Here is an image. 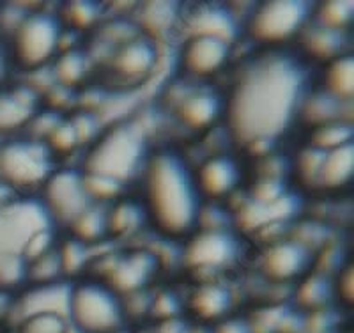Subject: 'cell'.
I'll list each match as a JSON object with an SVG mask.
<instances>
[{"label": "cell", "instance_id": "cell-1", "mask_svg": "<svg viewBox=\"0 0 354 333\" xmlns=\"http://www.w3.org/2000/svg\"><path fill=\"white\" fill-rule=\"evenodd\" d=\"M314 71L290 50H252L221 80L223 132L245 160L296 137L298 110Z\"/></svg>", "mask_w": 354, "mask_h": 333}, {"label": "cell", "instance_id": "cell-2", "mask_svg": "<svg viewBox=\"0 0 354 333\" xmlns=\"http://www.w3.org/2000/svg\"><path fill=\"white\" fill-rule=\"evenodd\" d=\"M133 193L154 237L183 243L198 229L204 201L195 185L194 163L177 144L154 145Z\"/></svg>", "mask_w": 354, "mask_h": 333}, {"label": "cell", "instance_id": "cell-3", "mask_svg": "<svg viewBox=\"0 0 354 333\" xmlns=\"http://www.w3.org/2000/svg\"><path fill=\"white\" fill-rule=\"evenodd\" d=\"M154 145V132L140 117H124L105 125L96 141L84 149L77 165L82 172L109 177L133 190Z\"/></svg>", "mask_w": 354, "mask_h": 333}, {"label": "cell", "instance_id": "cell-4", "mask_svg": "<svg viewBox=\"0 0 354 333\" xmlns=\"http://www.w3.org/2000/svg\"><path fill=\"white\" fill-rule=\"evenodd\" d=\"M246 243L234 227L197 229L179 245V269L188 280L229 278L248 257Z\"/></svg>", "mask_w": 354, "mask_h": 333}, {"label": "cell", "instance_id": "cell-5", "mask_svg": "<svg viewBox=\"0 0 354 333\" xmlns=\"http://www.w3.org/2000/svg\"><path fill=\"white\" fill-rule=\"evenodd\" d=\"M310 0L254 2L241 24V41L252 50H290L312 20Z\"/></svg>", "mask_w": 354, "mask_h": 333}, {"label": "cell", "instance_id": "cell-6", "mask_svg": "<svg viewBox=\"0 0 354 333\" xmlns=\"http://www.w3.org/2000/svg\"><path fill=\"white\" fill-rule=\"evenodd\" d=\"M66 317L73 333H126L133 326L122 296L93 275L71 282Z\"/></svg>", "mask_w": 354, "mask_h": 333}, {"label": "cell", "instance_id": "cell-7", "mask_svg": "<svg viewBox=\"0 0 354 333\" xmlns=\"http://www.w3.org/2000/svg\"><path fill=\"white\" fill-rule=\"evenodd\" d=\"M161 112L192 138H202L223 125V93L220 85L194 84L176 77L163 91Z\"/></svg>", "mask_w": 354, "mask_h": 333}, {"label": "cell", "instance_id": "cell-8", "mask_svg": "<svg viewBox=\"0 0 354 333\" xmlns=\"http://www.w3.org/2000/svg\"><path fill=\"white\" fill-rule=\"evenodd\" d=\"M55 8L50 9L46 4H41L28 11L15 33L2 43L15 71L30 75L50 68L59 55L62 24Z\"/></svg>", "mask_w": 354, "mask_h": 333}, {"label": "cell", "instance_id": "cell-9", "mask_svg": "<svg viewBox=\"0 0 354 333\" xmlns=\"http://www.w3.org/2000/svg\"><path fill=\"white\" fill-rule=\"evenodd\" d=\"M163 44L137 34L110 52L97 68L96 84L109 93H131L149 84L163 57Z\"/></svg>", "mask_w": 354, "mask_h": 333}, {"label": "cell", "instance_id": "cell-10", "mask_svg": "<svg viewBox=\"0 0 354 333\" xmlns=\"http://www.w3.org/2000/svg\"><path fill=\"white\" fill-rule=\"evenodd\" d=\"M59 167L48 147L25 135L0 144V183L20 197H37Z\"/></svg>", "mask_w": 354, "mask_h": 333}, {"label": "cell", "instance_id": "cell-11", "mask_svg": "<svg viewBox=\"0 0 354 333\" xmlns=\"http://www.w3.org/2000/svg\"><path fill=\"white\" fill-rule=\"evenodd\" d=\"M238 44L207 36H185L179 39L176 77L194 84L220 85L236 60Z\"/></svg>", "mask_w": 354, "mask_h": 333}, {"label": "cell", "instance_id": "cell-12", "mask_svg": "<svg viewBox=\"0 0 354 333\" xmlns=\"http://www.w3.org/2000/svg\"><path fill=\"white\" fill-rule=\"evenodd\" d=\"M257 275L271 285L292 287L314 269L315 252L290 233L261 243L255 252Z\"/></svg>", "mask_w": 354, "mask_h": 333}, {"label": "cell", "instance_id": "cell-13", "mask_svg": "<svg viewBox=\"0 0 354 333\" xmlns=\"http://www.w3.org/2000/svg\"><path fill=\"white\" fill-rule=\"evenodd\" d=\"M194 163V177L202 201L209 204H227L234 195L246 188L248 169L236 149L204 154Z\"/></svg>", "mask_w": 354, "mask_h": 333}, {"label": "cell", "instance_id": "cell-14", "mask_svg": "<svg viewBox=\"0 0 354 333\" xmlns=\"http://www.w3.org/2000/svg\"><path fill=\"white\" fill-rule=\"evenodd\" d=\"M37 199L44 206L57 229H66V225L93 204L85 190L84 172L77 163H62L46 179Z\"/></svg>", "mask_w": 354, "mask_h": 333}, {"label": "cell", "instance_id": "cell-15", "mask_svg": "<svg viewBox=\"0 0 354 333\" xmlns=\"http://www.w3.org/2000/svg\"><path fill=\"white\" fill-rule=\"evenodd\" d=\"M46 229L57 227L37 197H17L0 206V255H24L27 241Z\"/></svg>", "mask_w": 354, "mask_h": 333}, {"label": "cell", "instance_id": "cell-16", "mask_svg": "<svg viewBox=\"0 0 354 333\" xmlns=\"http://www.w3.org/2000/svg\"><path fill=\"white\" fill-rule=\"evenodd\" d=\"M236 289L229 278L188 280L185 289V317L189 323L209 328L238 310Z\"/></svg>", "mask_w": 354, "mask_h": 333}, {"label": "cell", "instance_id": "cell-17", "mask_svg": "<svg viewBox=\"0 0 354 333\" xmlns=\"http://www.w3.org/2000/svg\"><path fill=\"white\" fill-rule=\"evenodd\" d=\"M207 36L227 41L230 44L241 43V20L229 4H202L183 6L181 36Z\"/></svg>", "mask_w": 354, "mask_h": 333}, {"label": "cell", "instance_id": "cell-18", "mask_svg": "<svg viewBox=\"0 0 354 333\" xmlns=\"http://www.w3.org/2000/svg\"><path fill=\"white\" fill-rule=\"evenodd\" d=\"M41 94L24 80H12L0 89V141L20 137L37 110Z\"/></svg>", "mask_w": 354, "mask_h": 333}, {"label": "cell", "instance_id": "cell-19", "mask_svg": "<svg viewBox=\"0 0 354 333\" xmlns=\"http://www.w3.org/2000/svg\"><path fill=\"white\" fill-rule=\"evenodd\" d=\"M292 50L312 71H315L330 60L351 52V33L333 30L310 20Z\"/></svg>", "mask_w": 354, "mask_h": 333}, {"label": "cell", "instance_id": "cell-20", "mask_svg": "<svg viewBox=\"0 0 354 333\" xmlns=\"http://www.w3.org/2000/svg\"><path fill=\"white\" fill-rule=\"evenodd\" d=\"M106 229L109 243L117 246L137 245L138 237L151 234L144 208L133 190L106 206Z\"/></svg>", "mask_w": 354, "mask_h": 333}, {"label": "cell", "instance_id": "cell-21", "mask_svg": "<svg viewBox=\"0 0 354 333\" xmlns=\"http://www.w3.org/2000/svg\"><path fill=\"white\" fill-rule=\"evenodd\" d=\"M142 36L163 44L181 36L183 4L179 2H140L131 15Z\"/></svg>", "mask_w": 354, "mask_h": 333}, {"label": "cell", "instance_id": "cell-22", "mask_svg": "<svg viewBox=\"0 0 354 333\" xmlns=\"http://www.w3.org/2000/svg\"><path fill=\"white\" fill-rule=\"evenodd\" d=\"M351 107H353V103H344V101L337 100L312 82L310 89L303 96L301 103H299L296 137L299 133L330 125L335 120H353L349 114Z\"/></svg>", "mask_w": 354, "mask_h": 333}, {"label": "cell", "instance_id": "cell-23", "mask_svg": "<svg viewBox=\"0 0 354 333\" xmlns=\"http://www.w3.org/2000/svg\"><path fill=\"white\" fill-rule=\"evenodd\" d=\"M354 181V142L324 153L315 195H346Z\"/></svg>", "mask_w": 354, "mask_h": 333}, {"label": "cell", "instance_id": "cell-24", "mask_svg": "<svg viewBox=\"0 0 354 333\" xmlns=\"http://www.w3.org/2000/svg\"><path fill=\"white\" fill-rule=\"evenodd\" d=\"M50 73H52L55 84L73 89L77 93H80L82 89L88 87L96 80V68L85 50V44L59 53L50 64Z\"/></svg>", "mask_w": 354, "mask_h": 333}, {"label": "cell", "instance_id": "cell-25", "mask_svg": "<svg viewBox=\"0 0 354 333\" xmlns=\"http://www.w3.org/2000/svg\"><path fill=\"white\" fill-rule=\"evenodd\" d=\"M314 84L324 93L344 103H353L354 98V57L344 53L314 71Z\"/></svg>", "mask_w": 354, "mask_h": 333}, {"label": "cell", "instance_id": "cell-26", "mask_svg": "<svg viewBox=\"0 0 354 333\" xmlns=\"http://www.w3.org/2000/svg\"><path fill=\"white\" fill-rule=\"evenodd\" d=\"M62 27L84 36L87 39L106 17L105 4L96 0H68L55 8Z\"/></svg>", "mask_w": 354, "mask_h": 333}, {"label": "cell", "instance_id": "cell-27", "mask_svg": "<svg viewBox=\"0 0 354 333\" xmlns=\"http://www.w3.org/2000/svg\"><path fill=\"white\" fill-rule=\"evenodd\" d=\"M290 298L296 307L305 312H321L324 307L333 303L331 277L317 269H312L290 287Z\"/></svg>", "mask_w": 354, "mask_h": 333}, {"label": "cell", "instance_id": "cell-28", "mask_svg": "<svg viewBox=\"0 0 354 333\" xmlns=\"http://www.w3.org/2000/svg\"><path fill=\"white\" fill-rule=\"evenodd\" d=\"M61 233L69 234L75 240L82 241L84 245L96 249V246L109 243V229H106V206L88 204L78 217L73 218L66 229Z\"/></svg>", "mask_w": 354, "mask_h": 333}, {"label": "cell", "instance_id": "cell-29", "mask_svg": "<svg viewBox=\"0 0 354 333\" xmlns=\"http://www.w3.org/2000/svg\"><path fill=\"white\" fill-rule=\"evenodd\" d=\"M55 252L59 257V262H61L62 277L66 282H75L88 273V268H91L94 257V249L84 245L82 241L75 240L69 234L61 233Z\"/></svg>", "mask_w": 354, "mask_h": 333}, {"label": "cell", "instance_id": "cell-30", "mask_svg": "<svg viewBox=\"0 0 354 333\" xmlns=\"http://www.w3.org/2000/svg\"><path fill=\"white\" fill-rule=\"evenodd\" d=\"M299 142H305L310 147L317 149L321 153H330L338 147H344L354 142L353 120H335L330 125L319 126L310 132L299 133Z\"/></svg>", "mask_w": 354, "mask_h": 333}, {"label": "cell", "instance_id": "cell-31", "mask_svg": "<svg viewBox=\"0 0 354 333\" xmlns=\"http://www.w3.org/2000/svg\"><path fill=\"white\" fill-rule=\"evenodd\" d=\"M43 144L48 147V151L59 165L75 163L73 158H80L82 151H84V145H82L77 129L69 120V117H64L53 128V132L44 138Z\"/></svg>", "mask_w": 354, "mask_h": 333}, {"label": "cell", "instance_id": "cell-32", "mask_svg": "<svg viewBox=\"0 0 354 333\" xmlns=\"http://www.w3.org/2000/svg\"><path fill=\"white\" fill-rule=\"evenodd\" d=\"M312 21L322 25V27L340 30V33H351L354 24V6L347 0H324V2H314L312 9Z\"/></svg>", "mask_w": 354, "mask_h": 333}, {"label": "cell", "instance_id": "cell-33", "mask_svg": "<svg viewBox=\"0 0 354 333\" xmlns=\"http://www.w3.org/2000/svg\"><path fill=\"white\" fill-rule=\"evenodd\" d=\"M185 316V291L174 285L156 284L151 291L149 319L154 323Z\"/></svg>", "mask_w": 354, "mask_h": 333}, {"label": "cell", "instance_id": "cell-34", "mask_svg": "<svg viewBox=\"0 0 354 333\" xmlns=\"http://www.w3.org/2000/svg\"><path fill=\"white\" fill-rule=\"evenodd\" d=\"M27 285V261L24 255H0V294L15 296Z\"/></svg>", "mask_w": 354, "mask_h": 333}, {"label": "cell", "instance_id": "cell-35", "mask_svg": "<svg viewBox=\"0 0 354 333\" xmlns=\"http://www.w3.org/2000/svg\"><path fill=\"white\" fill-rule=\"evenodd\" d=\"M57 282L66 280L62 277L61 262H59L55 249L27 262V285H46L57 284Z\"/></svg>", "mask_w": 354, "mask_h": 333}, {"label": "cell", "instance_id": "cell-36", "mask_svg": "<svg viewBox=\"0 0 354 333\" xmlns=\"http://www.w3.org/2000/svg\"><path fill=\"white\" fill-rule=\"evenodd\" d=\"M12 333H71L68 317L61 314H34L12 326Z\"/></svg>", "mask_w": 354, "mask_h": 333}, {"label": "cell", "instance_id": "cell-37", "mask_svg": "<svg viewBox=\"0 0 354 333\" xmlns=\"http://www.w3.org/2000/svg\"><path fill=\"white\" fill-rule=\"evenodd\" d=\"M84 181H85V190H87V195L91 199V202L101 206H109L113 201H117L119 197H122L124 193L131 192L126 186H122L121 183L117 181L109 179V177L103 176H94V174H85L84 172Z\"/></svg>", "mask_w": 354, "mask_h": 333}, {"label": "cell", "instance_id": "cell-38", "mask_svg": "<svg viewBox=\"0 0 354 333\" xmlns=\"http://www.w3.org/2000/svg\"><path fill=\"white\" fill-rule=\"evenodd\" d=\"M333 285V303L344 310L353 309L354 305V266L351 257H347L342 266L331 275Z\"/></svg>", "mask_w": 354, "mask_h": 333}, {"label": "cell", "instance_id": "cell-39", "mask_svg": "<svg viewBox=\"0 0 354 333\" xmlns=\"http://www.w3.org/2000/svg\"><path fill=\"white\" fill-rule=\"evenodd\" d=\"M207 333H259V328L252 317L236 310L230 316L223 317L221 321L209 326Z\"/></svg>", "mask_w": 354, "mask_h": 333}, {"label": "cell", "instance_id": "cell-40", "mask_svg": "<svg viewBox=\"0 0 354 333\" xmlns=\"http://www.w3.org/2000/svg\"><path fill=\"white\" fill-rule=\"evenodd\" d=\"M12 73H15V69H12L8 52H6L4 44H0V89L6 87V85L11 84V82L15 80V78H12Z\"/></svg>", "mask_w": 354, "mask_h": 333}, {"label": "cell", "instance_id": "cell-41", "mask_svg": "<svg viewBox=\"0 0 354 333\" xmlns=\"http://www.w3.org/2000/svg\"><path fill=\"white\" fill-rule=\"evenodd\" d=\"M0 44H2V39H0Z\"/></svg>", "mask_w": 354, "mask_h": 333}, {"label": "cell", "instance_id": "cell-42", "mask_svg": "<svg viewBox=\"0 0 354 333\" xmlns=\"http://www.w3.org/2000/svg\"><path fill=\"white\" fill-rule=\"evenodd\" d=\"M0 144H2V141H0Z\"/></svg>", "mask_w": 354, "mask_h": 333}]
</instances>
